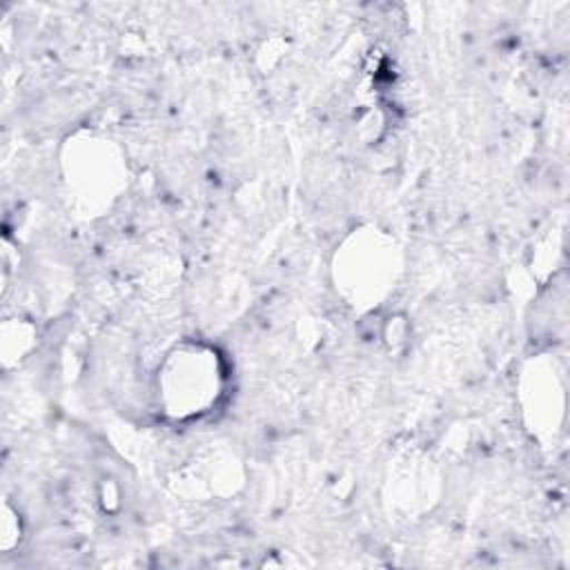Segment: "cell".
Masks as SVG:
<instances>
[{
  "label": "cell",
  "mask_w": 570,
  "mask_h": 570,
  "mask_svg": "<svg viewBox=\"0 0 570 570\" xmlns=\"http://www.w3.org/2000/svg\"><path fill=\"white\" fill-rule=\"evenodd\" d=\"M180 365L185 374L171 370L165 376L167 407L176 414H198L216 396V361H212V354H187Z\"/></svg>",
  "instance_id": "6da1fadb"
}]
</instances>
